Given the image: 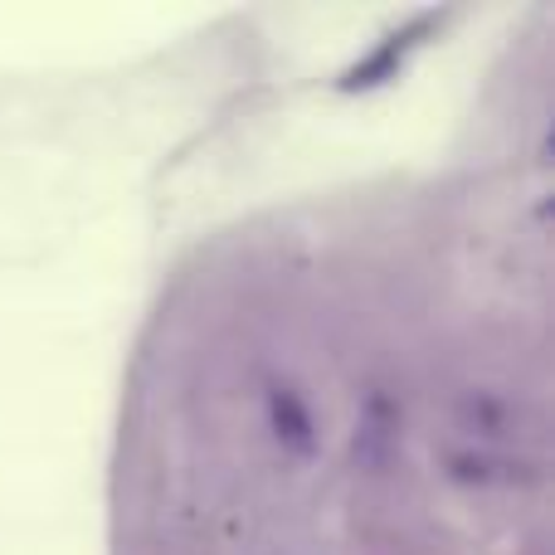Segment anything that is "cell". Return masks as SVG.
<instances>
[{"label": "cell", "instance_id": "6da1fadb", "mask_svg": "<svg viewBox=\"0 0 555 555\" xmlns=\"http://www.w3.org/2000/svg\"><path fill=\"white\" fill-rule=\"evenodd\" d=\"M273 429H278V439L283 443H293V449H312V410H307L297 395H287V390H278L273 395Z\"/></svg>", "mask_w": 555, "mask_h": 555}]
</instances>
